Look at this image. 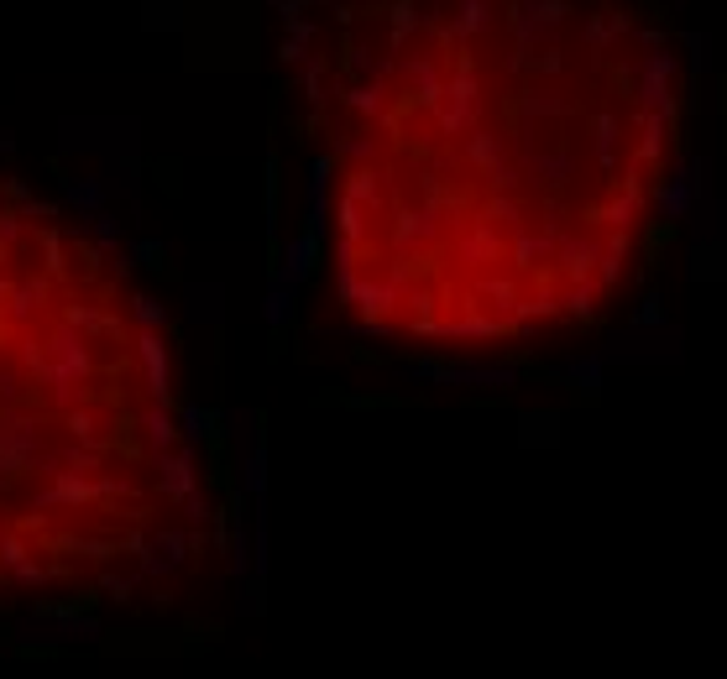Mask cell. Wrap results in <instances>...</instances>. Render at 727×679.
<instances>
[{
	"instance_id": "1",
	"label": "cell",
	"mask_w": 727,
	"mask_h": 679,
	"mask_svg": "<svg viewBox=\"0 0 727 679\" xmlns=\"http://www.w3.org/2000/svg\"><path fill=\"white\" fill-rule=\"evenodd\" d=\"M340 314L524 346L602 319L680 163L655 0H330L304 52Z\"/></svg>"
},
{
	"instance_id": "2",
	"label": "cell",
	"mask_w": 727,
	"mask_h": 679,
	"mask_svg": "<svg viewBox=\"0 0 727 679\" xmlns=\"http://www.w3.org/2000/svg\"><path fill=\"white\" fill-rule=\"evenodd\" d=\"M215 487L126 257L0 163V611L137 607L215 554Z\"/></svg>"
}]
</instances>
